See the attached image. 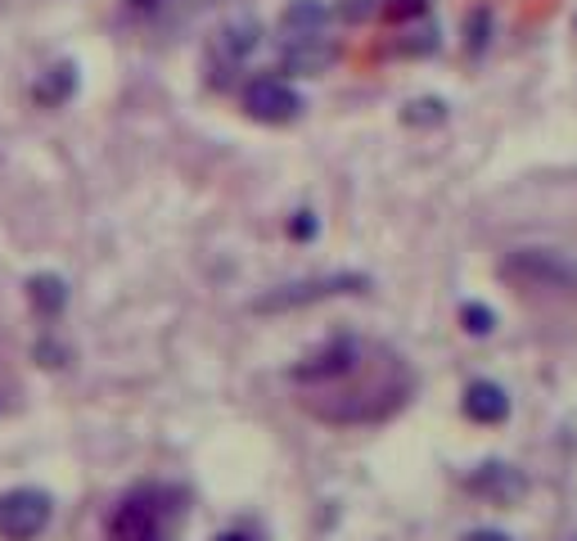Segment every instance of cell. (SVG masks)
Instances as JSON below:
<instances>
[{
	"instance_id": "cell-1",
	"label": "cell",
	"mask_w": 577,
	"mask_h": 541,
	"mask_svg": "<svg viewBox=\"0 0 577 541\" xmlns=\"http://www.w3.org/2000/svg\"><path fill=\"white\" fill-rule=\"evenodd\" d=\"M289 384L312 420L329 429H375L411 401L416 370L380 338L334 334L289 370Z\"/></svg>"
},
{
	"instance_id": "cell-18",
	"label": "cell",
	"mask_w": 577,
	"mask_h": 541,
	"mask_svg": "<svg viewBox=\"0 0 577 541\" xmlns=\"http://www.w3.org/2000/svg\"><path fill=\"white\" fill-rule=\"evenodd\" d=\"M488 32H492V14L479 10V14H469V55H479L488 50Z\"/></svg>"
},
{
	"instance_id": "cell-16",
	"label": "cell",
	"mask_w": 577,
	"mask_h": 541,
	"mask_svg": "<svg viewBox=\"0 0 577 541\" xmlns=\"http://www.w3.org/2000/svg\"><path fill=\"white\" fill-rule=\"evenodd\" d=\"M437 50V27L424 23V27H406V37L397 41V55L406 59H420V55H433Z\"/></svg>"
},
{
	"instance_id": "cell-5",
	"label": "cell",
	"mask_w": 577,
	"mask_h": 541,
	"mask_svg": "<svg viewBox=\"0 0 577 541\" xmlns=\"http://www.w3.org/2000/svg\"><path fill=\"white\" fill-rule=\"evenodd\" d=\"M370 276L361 270H338V276H316V280H298V285H280L253 302V312H289V308H308L321 298H338V293H365Z\"/></svg>"
},
{
	"instance_id": "cell-12",
	"label": "cell",
	"mask_w": 577,
	"mask_h": 541,
	"mask_svg": "<svg viewBox=\"0 0 577 541\" xmlns=\"http://www.w3.org/2000/svg\"><path fill=\"white\" fill-rule=\"evenodd\" d=\"M257 37H262V27L253 19H240V23H226L217 32V41H213V59L221 68H240L253 50H257Z\"/></svg>"
},
{
	"instance_id": "cell-15",
	"label": "cell",
	"mask_w": 577,
	"mask_h": 541,
	"mask_svg": "<svg viewBox=\"0 0 577 541\" xmlns=\"http://www.w3.org/2000/svg\"><path fill=\"white\" fill-rule=\"evenodd\" d=\"M460 329L469 338H488L496 329V312L488 308V302H465V308H460Z\"/></svg>"
},
{
	"instance_id": "cell-2",
	"label": "cell",
	"mask_w": 577,
	"mask_h": 541,
	"mask_svg": "<svg viewBox=\"0 0 577 541\" xmlns=\"http://www.w3.org/2000/svg\"><path fill=\"white\" fill-rule=\"evenodd\" d=\"M185 515V492L167 483H135L105 519V541H172Z\"/></svg>"
},
{
	"instance_id": "cell-6",
	"label": "cell",
	"mask_w": 577,
	"mask_h": 541,
	"mask_svg": "<svg viewBox=\"0 0 577 541\" xmlns=\"http://www.w3.org/2000/svg\"><path fill=\"white\" fill-rule=\"evenodd\" d=\"M240 105L253 122H266V127H285V122L302 118V109H308L302 105V95L285 77H253L240 95Z\"/></svg>"
},
{
	"instance_id": "cell-10",
	"label": "cell",
	"mask_w": 577,
	"mask_h": 541,
	"mask_svg": "<svg viewBox=\"0 0 577 541\" xmlns=\"http://www.w3.org/2000/svg\"><path fill=\"white\" fill-rule=\"evenodd\" d=\"M325 27H329V10L321 0H293V5L280 14V46L316 41V37H325Z\"/></svg>"
},
{
	"instance_id": "cell-9",
	"label": "cell",
	"mask_w": 577,
	"mask_h": 541,
	"mask_svg": "<svg viewBox=\"0 0 577 541\" xmlns=\"http://www.w3.org/2000/svg\"><path fill=\"white\" fill-rule=\"evenodd\" d=\"M329 63H334V41L329 37L280 46V73H289V77H321Z\"/></svg>"
},
{
	"instance_id": "cell-11",
	"label": "cell",
	"mask_w": 577,
	"mask_h": 541,
	"mask_svg": "<svg viewBox=\"0 0 577 541\" xmlns=\"http://www.w3.org/2000/svg\"><path fill=\"white\" fill-rule=\"evenodd\" d=\"M73 95H77V63L73 59L50 63L46 73L32 82V99H37V109H63Z\"/></svg>"
},
{
	"instance_id": "cell-20",
	"label": "cell",
	"mask_w": 577,
	"mask_h": 541,
	"mask_svg": "<svg viewBox=\"0 0 577 541\" xmlns=\"http://www.w3.org/2000/svg\"><path fill=\"white\" fill-rule=\"evenodd\" d=\"M37 357H41V365H63V348H55L50 338H46V344H37Z\"/></svg>"
},
{
	"instance_id": "cell-3",
	"label": "cell",
	"mask_w": 577,
	"mask_h": 541,
	"mask_svg": "<svg viewBox=\"0 0 577 541\" xmlns=\"http://www.w3.org/2000/svg\"><path fill=\"white\" fill-rule=\"evenodd\" d=\"M55 519V496L46 488L0 492V541H37Z\"/></svg>"
},
{
	"instance_id": "cell-13",
	"label": "cell",
	"mask_w": 577,
	"mask_h": 541,
	"mask_svg": "<svg viewBox=\"0 0 577 541\" xmlns=\"http://www.w3.org/2000/svg\"><path fill=\"white\" fill-rule=\"evenodd\" d=\"M27 302H32V312H37L41 321H55L68 308V285L55 276V270H41V276L27 280Z\"/></svg>"
},
{
	"instance_id": "cell-8",
	"label": "cell",
	"mask_w": 577,
	"mask_h": 541,
	"mask_svg": "<svg viewBox=\"0 0 577 541\" xmlns=\"http://www.w3.org/2000/svg\"><path fill=\"white\" fill-rule=\"evenodd\" d=\"M460 411L473 424H505L510 420V393H505L496 380H473L460 397Z\"/></svg>"
},
{
	"instance_id": "cell-21",
	"label": "cell",
	"mask_w": 577,
	"mask_h": 541,
	"mask_svg": "<svg viewBox=\"0 0 577 541\" xmlns=\"http://www.w3.org/2000/svg\"><path fill=\"white\" fill-rule=\"evenodd\" d=\"M217 541H253V537H244V532H221Z\"/></svg>"
},
{
	"instance_id": "cell-4",
	"label": "cell",
	"mask_w": 577,
	"mask_h": 541,
	"mask_svg": "<svg viewBox=\"0 0 577 541\" xmlns=\"http://www.w3.org/2000/svg\"><path fill=\"white\" fill-rule=\"evenodd\" d=\"M501 276L524 289H577V262L555 249H519L501 262Z\"/></svg>"
},
{
	"instance_id": "cell-14",
	"label": "cell",
	"mask_w": 577,
	"mask_h": 541,
	"mask_svg": "<svg viewBox=\"0 0 577 541\" xmlns=\"http://www.w3.org/2000/svg\"><path fill=\"white\" fill-rule=\"evenodd\" d=\"M401 122L406 127H437V122H447V105H443V99H433V95L411 99V105L401 109Z\"/></svg>"
},
{
	"instance_id": "cell-19",
	"label": "cell",
	"mask_w": 577,
	"mask_h": 541,
	"mask_svg": "<svg viewBox=\"0 0 577 541\" xmlns=\"http://www.w3.org/2000/svg\"><path fill=\"white\" fill-rule=\"evenodd\" d=\"M460 541H515L510 532H501V528H469Z\"/></svg>"
},
{
	"instance_id": "cell-17",
	"label": "cell",
	"mask_w": 577,
	"mask_h": 541,
	"mask_svg": "<svg viewBox=\"0 0 577 541\" xmlns=\"http://www.w3.org/2000/svg\"><path fill=\"white\" fill-rule=\"evenodd\" d=\"M316 235H321V221H316V213H308V208H302V213H293V217H289V240H298V244H312Z\"/></svg>"
},
{
	"instance_id": "cell-7",
	"label": "cell",
	"mask_w": 577,
	"mask_h": 541,
	"mask_svg": "<svg viewBox=\"0 0 577 541\" xmlns=\"http://www.w3.org/2000/svg\"><path fill=\"white\" fill-rule=\"evenodd\" d=\"M465 492L479 496L488 505H501V510H510L528 496V473L519 465H505V460H483L465 473Z\"/></svg>"
},
{
	"instance_id": "cell-22",
	"label": "cell",
	"mask_w": 577,
	"mask_h": 541,
	"mask_svg": "<svg viewBox=\"0 0 577 541\" xmlns=\"http://www.w3.org/2000/svg\"><path fill=\"white\" fill-rule=\"evenodd\" d=\"M573 27H577V19H573Z\"/></svg>"
}]
</instances>
